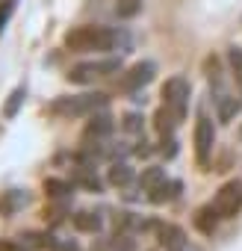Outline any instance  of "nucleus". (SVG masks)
Returning <instances> with one entry per match:
<instances>
[{"instance_id": "obj_17", "label": "nucleus", "mask_w": 242, "mask_h": 251, "mask_svg": "<svg viewBox=\"0 0 242 251\" xmlns=\"http://www.w3.org/2000/svg\"><path fill=\"white\" fill-rule=\"evenodd\" d=\"M24 98H27L24 86L12 89V92H9V98H6V103H3V118H15V115H18V109H21V103H24Z\"/></svg>"}, {"instance_id": "obj_22", "label": "nucleus", "mask_w": 242, "mask_h": 251, "mask_svg": "<svg viewBox=\"0 0 242 251\" xmlns=\"http://www.w3.org/2000/svg\"><path fill=\"white\" fill-rule=\"evenodd\" d=\"M142 118L136 115V112H130V115H124V130H130V133H136V130H142V124H139Z\"/></svg>"}, {"instance_id": "obj_4", "label": "nucleus", "mask_w": 242, "mask_h": 251, "mask_svg": "<svg viewBox=\"0 0 242 251\" xmlns=\"http://www.w3.org/2000/svg\"><path fill=\"white\" fill-rule=\"evenodd\" d=\"M213 210L218 213V219H236L242 213V180H227L216 192Z\"/></svg>"}, {"instance_id": "obj_21", "label": "nucleus", "mask_w": 242, "mask_h": 251, "mask_svg": "<svg viewBox=\"0 0 242 251\" xmlns=\"http://www.w3.org/2000/svg\"><path fill=\"white\" fill-rule=\"evenodd\" d=\"M15 6H18V0H0V33L6 30V24H9V18H12Z\"/></svg>"}, {"instance_id": "obj_9", "label": "nucleus", "mask_w": 242, "mask_h": 251, "mask_svg": "<svg viewBox=\"0 0 242 251\" xmlns=\"http://www.w3.org/2000/svg\"><path fill=\"white\" fill-rule=\"evenodd\" d=\"M160 245L166 251H183L186 248V233L177 225H163L160 227Z\"/></svg>"}, {"instance_id": "obj_3", "label": "nucleus", "mask_w": 242, "mask_h": 251, "mask_svg": "<svg viewBox=\"0 0 242 251\" xmlns=\"http://www.w3.org/2000/svg\"><path fill=\"white\" fill-rule=\"evenodd\" d=\"M112 74H121V59H118V56L71 65V71H68V80H71V83H80V86H86V83H95V80H103V77H112Z\"/></svg>"}, {"instance_id": "obj_16", "label": "nucleus", "mask_w": 242, "mask_h": 251, "mask_svg": "<svg viewBox=\"0 0 242 251\" xmlns=\"http://www.w3.org/2000/svg\"><path fill=\"white\" fill-rule=\"evenodd\" d=\"M106 180H109L112 186H130V183H133V169H130L127 163H115V166L109 169Z\"/></svg>"}, {"instance_id": "obj_1", "label": "nucleus", "mask_w": 242, "mask_h": 251, "mask_svg": "<svg viewBox=\"0 0 242 251\" xmlns=\"http://www.w3.org/2000/svg\"><path fill=\"white\" fill-rule=\"evenodd\" d=\"M62 45L71 53H103V50H115L118 33L100 24H83V27H71Z\"/></svg>"}, {"instance_id": "obj_11", "label": "nucleus", "mask_w": 242, "mask_h": 251, "mask_svg": "<svg viewBox=\"0 0 242 251\" xmlns=\"http://www.w3.org/2000/svg\"><path fill=\"white\" fill-rule=\"evenodd\" d=\"M112 127H115V124H112L109 115H92V121L86 124V139H95V142H97V139L109 136Z\"/></svg>"}, {"instance_id": "obj_7", "label": "nucleus", "mask_w": 242, "mask_h": 251, "mask_svg": "<svg viewBox=\"0 0 242 251\" xmlns=\"http://www.w3.org/2000/svg\"><path fill=\"white\" fill-rule=\"evenodd\" d=\"M154 74H157V65L154 62H136L130 71L121 74V89H124V92H136V89L148 86L154 80Z\"/></svg>"}, {"instance_id": "obj_15", "label": "nucleus", "mask_w": 242, "mask_h": 251, "mask_svg": "<svg viewBox=\"0 0 242 251\" xmlns=\"http://www.w3.org/2000/svg\"><path fill=\"white\" fill-rule=\"evenodd\" d=\"M71 222H74V227L83 230V233H97V230H100V219H97V213H92V210H80V213H74Z\"/></svg>"}, {"instance_id": "obj_10", "label": "nucleus", "mask_w": 242, "mask_h": 251, "mask_svg": "<svg viewBox=\"0 0 242 251\" xmlns=\"http://www.w3.org/2000/svg\"><path fill=\"white\" fill-rule=\"evenodd\" d=\"M177 192H180V183L166 177L160 186H154V189L148 192V201H151V204H166V201H174V198H177Z\"/></svg>"}, {"instance_id": "obj_24", "label": "nucleus", "mask_w": 242, "mask_h": 251, "mask_svg": "<svg viewBox=\"0 0 242 251\" xmlns=\"http://www.w3.org/2000/svg\"><path fill=\"white\" fill-rule=\"evenodd\" d=\"M0 251H24V242H12V239H0Z\"/></svg>"}, {"instance_id": "obj_18", "label": "nucleus", "mask_w": 242, "mask_h": 251, "mask_svg": "<svg viewBox=\"0 0 242 251\" xmlns=\"http://www.w3.org/2000/svg\"><path fill=\"white\" fill-rule=\"evenodd\" d=\"M166 180V172L163 169H157V166H151V169H145L142 172V177H139V186H142V192H151L154 186H160Z\"/></svg>"}, {"instance_id": "obj_5", "label": "nucleus", "mask_w": 242, "mask_h": 251, "mask_svg": "<svg viewBox=\"0 0 242 251\" xmlns=\"http://www.w3.org/2000/svg\"><path fill=\"white\" fill-rule=\"evenodd\" d=\"M213 145H216L213 118L201 112V115H198V121H195V163H198L201 169H207V166H210V160H213Z\"/></svg>"}, {"instance_id": "obj_19", "label": "nucleus", "mask_w": 242, "mask_h": 251, "mask_svg": "<svg viewBox=\"0 0 242 251\" xmlns=\"http://www.w3.org/2000/svg\"><path fill=\"white\" fill-rule=\"evenodd\" d=\"M142 12V0H115V15L118 18H136Z\"/></svg>"}, {"instance_id": "obj_8", "label": "nucleus", "mask_w": 242, "mask_h": 251, "mask_svg": "<svg viewBox=\"0 0 242 251\" xmlns=\"http://www.w3.org/2000/svg\"><path fill=\"white\" fill-rule=\"evenodd\" d=\"M30 204V192L27 189H6L0 195V216H15Z\"/></svg>"}, {"instance_id": "obj_14", "label": "nucleus", "mask_w": 242, "mask_h": 251, "mask_svg": "<svg viewBox=\"0 0 242 251\" xmlns=\"http://www.w3.org/2000/svg\"><path fill=\"white\" fill-rule=\"evenodd\" d=\"M45 195L50 201H68L71 198V183L68 180H59V177H48L45 180Z\"/></svg>"}, {"instance_id": "obj_13", "label": "nucleus", "mask_w": 242, "mask_h": 251, "mask_svg": "<svg viewBox=\"0 0 242 251\" xmlns=\"http://www.w3.org/2000/svg\"><path fill=\"white\" fill-rule=\"evenodd\" d=\"M195 227L204 233V236H213V230H216V222H218V213L213 210V204H207V207H201V210H195Z\"/></svg>"}, {"instance_id": "obj_12", "label": "nucleus", "mask_w": 242, "mask_h": 251, "mask_svg": "<svg viewBox=\"0 0 242 251\" xmlns=\"http://www.w3.org/2000/svg\"><path fill=\"white\" fill-rule=\"evenodd\" d=\"M177 124H180V118H177L169 106H160V109H157V115H154V127H157L160 136H171Z\"/></svg>"}, {"instance_id": "obj_6", "label": "nucleus", "mask_w": 242, "mask_h": 251, "mask_svg": "<svg viewBox=\"0 0 242 251\" xmlns=\"http://www.w3.org/2000/svg\"><path fill=\"white\" fill-rule=\"evenodd\" d=\"M160 98H163V106H169L180 121L186 115V106H189V83L183 77H169L160 89Z\"/></svg>"}, {"instance_id": "obj_20", "label": "nucleus", "mask_w": 242, "mask_h": 251, "mask_svg": "<svg viewBox=\"0 0 242 251\" xmlns=\"http://www.w3.org/2000/svg\"><path fill=\"white\" fill-rule=\"evenodd\" d=\"M227 59H230V71H233L236 89H239V95H242V48H230V50H227Z\"/></svg>"}, {"instance_id": "obj_2", "label": "nucleus", "mask_w": 242, "mask_h": 251, "mask_svg": "<svg viewBox=\"0 0 242 251\" xmlns=\"http://www.w3.org/2000/svg\"><path fill=\"white\" fill-rule=\"evenodd\" d=\"M100 106H106V95H62V98H56L50 106H48V112L53 115V118H86V115H95Z\"/></svg>"}, {"instance_id": "obj_23", "label": "nucleus", "mask_w": 242, "mask_h": 251, "mask_svg": "<svg viewBox=\"0 0 242 251\" xmlns=\"http://www.w3.org/2000/svg\"><path fill=\"white\" fill-rule=\"evenodd\" d=\"M160 151H163V154L171 160V157L177 154V148H174V139H171V136H163V148H160Z\"/></svg>"}]
</instances>
